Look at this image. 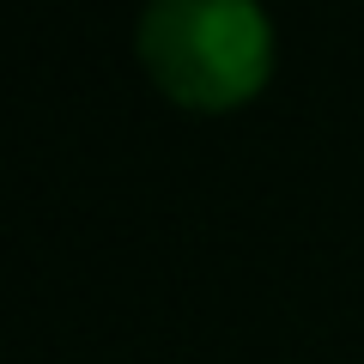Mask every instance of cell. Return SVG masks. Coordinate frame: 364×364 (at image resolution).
Segmentation results:
<instances>
[{
  "label": "cell",
  "instance_id": "1",
  "mask_svg": "<svg viewBox=\"0 0 364 364\" xmlns=\"http://www.w3.org/2000/svg\"><path fill=\"white\" fill-rule=\"evenodd\" d=\"M140 61L176 109L225 116L273 79V18L249 0H158L140 18Z\"/></svg>",
  "mask_w": 364,
  "mask_h": 364
}]
</instances>
